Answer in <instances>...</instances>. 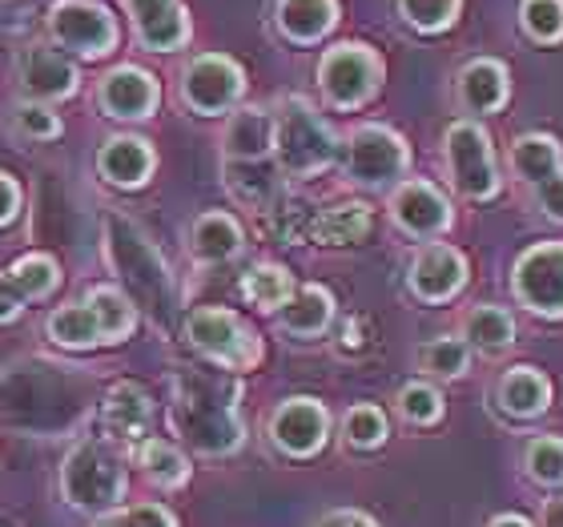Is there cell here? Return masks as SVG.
Instances as JSON below:
<instances>
[{
    "instance_id": "6da1fadb",
    "label": "cell",
    "mask_w": 563,
    "mask_h": 527,
    "mask_svg": "<svg viewBox=\"0 0 563 527\" xmlns=\"http://www.w3.org/2000/svg\"><path fill=\"white\" fill-rule=\"evenodd\" d=\"M242 387L222 366H181L174 378V431L186 439L198 455H234L246 427L238 410Z\"/></svg>"
},
{
    "instance_id": "7a4b0ae2",
    "label": "cell",
    "mask_w": 563,
    "mask_h": 527,
    "mask_svg": "<svg viewBox=\"0 0 563 527\" xmlns=\"http://www.w3.org/2000/svg\"><path fill=\"white\" fill-rule=\"evenodd\" d=\"M106 254H109V266L118 270L125 294H130V303L145 306L157 327H169L177 306L174 282H169V270H165L162 254L153 250L150 238L141 234L133 222H125V218H109Z\"/></svg>"
},
{
    "instance_id": "3957f363",
    "label": "cell",
    "mask_w": 563,
    "mask_h": 527,
    "mask_svg": "<svg viewBox=\"0 0 563 527\" xmlns=\"http://www.w3.org/2000/svg\"><path fill=\"white\" fill-rule=\"evenodd\" d=\"M133 327H137V306L118 286H93L81 303L60 306L45 322L48 339L57 342V347H65V351L109 347V342L130 339Z\"/></svg>"
},
{
    "instance_id": "277c9868",
    "label": "cell",
    "mask_w": 563,
    "mask_h": 527,
    "mask_svg": "<svg viewBox=\"0 0 563 527\" xmlns=\"http://www.w3.org/2000/svg\"><path fill=\"white\" fill-rule=\"evenodd\" d=\"M130 492V475H125V459H121L113 439H85L69 451L65 468H60V495L65 504L89 516L113 512Z\"/></svg>"
},
{
    "instance_id": "5b68a950",
    "label": "cell",
    "mask_w": 563,
    "mask_h": 527,
    "mask_svg": "<svg viewBox=\"0 0 563 527\" xmlns=\"http://www.w3.org/2000/svg\"><path fill=\"white\" fill-rule=\"evenodd\" d=\"M339 157V138L302 97L282 101L274 118V162L286 177H314Z\"/></svg>"
},
{
    "instance_id": "8992f818",
    "label": "cell",
    "mask_w": 563,
    "mask_h": 527,
    "mask_svg": "<svg viewBox=\"0 0 563 527\" xmlns=\"http://www.w3.org/2000/svg\"><path fill=\"white\" fill-rule=\"evenodd\" d=\"M186 339L198 354H206L222 371H250L262 363L258 334L222 306H201L186 318Z\"/></svg>"
},
{
    "instance_id": "52a82bcc",
    "label": "cell",
    "mask_w": 563,
    "mask_h": 527,
    "mask_svg": "<svg viewBox=\"0 0 563 527\" xmlns=\"http://www.w3.org/2000/svg\"><path fill=\"white\" fill-rule=\"evenodd\" d=\"M446 169L463 198L487 201L499 194V162H495L492 138L475 121H455L443 138Z\"/></svg>"
},
{
    "instance_id": "ba28073f",
    "label": "cell",
    "mask_w": 563,
    "mask_h": 527,
    "mask_svg": "<svg viewBox=\"0 0 563 527\" xmlns=\"http://www.w3.org/2000/svg\"><path fill=\"white\" fill-rule=\"evenodd\" d=\"M383 61L366 45H339L318 61V85L334 109H358L378 94Z\"/></svg>"
},
{
    "instance_id": "9c48e42d",
    "label": "cell",
    "mask_w": 563,
    "mask_h": 527,
    "mask_svg": "<svg viewBox=\"0 0 563 527\" xmlns=\"http://www.w3.org/2000/svg\"><path fill=\"white\" fill-rule=\"evenodd\" d=\"M407 162H411L407 141L395 130H387V125H363V130H354L346 138V150H342V165H346L351 182L371 189L399 182Z\"/></svg>"
},
{
    "instance_id": "30bf717a",
    "label": "cell",
    "mask_w": 563,
    "mask_h": 527,
    "mask_svg": "<svg viewBox=\"0 0 563 527\" xmlns=\"http://www.w3.org/2000/svg\"><path fill=\"white\" fill-rule=\"evenodd\" d=\"M48 33L60 48L81 57H106L118 45V21L93 0H57L48 9Z\"/></svg>"
},
{
    "instance_id": "8fae6325",
    "label": "cell",
    "mask_w": 563,
    "mask_h": 527,
    "mask_svg": "<svg viewBox=\"0 0 563 527\" xmlns=\"http://www.w3.org/2000/svg\"><path fill=\"white\" fill-rule=\"evenodd\" d=\"M246 94V77L234 61L222 57V53H206V57H194L181 73V101H186L194 113L201 118H218V113H230V109L242 101Z\"/></svg>"
},
{
    "instance_id": "7c38bea8",
    "label": "cell",
    "mask_w": 563,
    "mask_h": 527,
    "mask_svg": "<svg viewBox=\"0 0 563 527\" xmlns=\"http://www.w3.org/2000/svg\"><path fill=\"white\" fill-rule=\"evenodd\" d=\"M516 298L540 318H563V242H540L511 270Z\"/></svg>"
},
{
    "instance_id": "4fadbf2b",
    "label": "cell",
    "mask_w": 563,
    "mask_h": 527,
    "mask_svg": "<svg viewBox=\"0 0 563 527\" xmlns=\"http://www.w3.org/2000/svg\"><path fill=\"white\" fill-rule=\"evenodd\" d=\"M271 439L282 455L310 459L330 439V415L318 398H286L271 415Z\"/></svg>"
},
{
    "instance_id": "5bb4252c",
    "label": "cell",
    "mask_w": 563,
    "mask_h": 527,
    "mask_svg": "<svg viewBox=\"0 0 563 527\" xmlns=\"http://www.w3.org/2000/svg\"><path fill=\"white\" fill-rule=\"evenodd\" d=\"M467 259L455 246H443V242L422 246L411 262V290L422 303H451L467 286Z\"/></svg>"
},
{
    "instance_id": "9a60e30c",
    "label": "cell",
    "mask_w": 563,
    "mask_h": 527,
    "mask_svg": "<svg viewBox=\"0 0 563 527\" xmlns=\"http://www.w3.org/2000/svg\"><path fill=\"white\" fill-rule=\"evenodd\" d=\"M390 218L402 234L411 238H439L451 226V201L431 182H402L390 198Z\"/></svg>"
},
{
    "instance_id": "2e32d148",
    "label": "cell",
    "mask_w": 563,
    "mask_h": 527,
    "mask_svg": "<svg viewBox=\"0 0 563 527\" xmlns=\"http://www.w3.org/2000/svg\"><path fill=\"white\" fill-rule=\"evenodd\" d=\"M16 77H21L24 94L36 97V101H60V97L77 94V65L60 48H24L21 61H16Z\"/></svg>"
},
{
    "instance_id": "e0dca14e",
    "label": "cell",
    "mask_w": 563,
    "mask_h": 527,
    "mask_svg": "<svg viewBox=\"0 0 563 527\" xmlns=\"http://www.w3.org/2000/svg\"><path fill=\"white\" fill-rule=\"evenodd\" d=\"M133 33L150 53H174L189 41V17L181 0H125Z\"/></svg>"
},
{
    "instance_id": "ac0fdd59",
    "label": "cell",
    "mask_w": 563,
    "mask_h": 527,
    "mask_svg": "<svg viewBox=\"0 0 563 527\" xmlns=\"http://www.w3.org/2000/svg\"><path fill=\"white\" fill-rule=\"evenodd\" d=\"M157 97H162L157 81H153L145 69H137V65L113 69L106 81H101V89H97L101 109L118 121H145L153 109H157Z\"/></svg>"
},
{
    "instance_id": "d6986e66",
    "label": "cell",
    "mask_w": 563,
    "mask_h": 527,
    "mask_svg": "<svg viewBox=\"0 0 563 527\" xmlns=\"http://www.w3.org/2000/svg\"><path fill=\"white\" fill-rule=\"evenodd\" d=\"M153 422V403L137 383H118L101 403V435L113 443H137Z\"/></svg>"
},
{
    "instance_id": "ffe728a7",
    "label": "cell",
    "mask_w": 563,
    "mask_h": 527,
    "mask_svg": "<svg viewBox=\"0 0 563 527\" xmlns=\"http://www.w3.org/2000/svg\"><path fill=\"white\" fill-rule=\"evenodd\" d=\"M153 150L150 141L141 138H109L106 145H101V153H97V169L106 174V182H113V186H145L153 174Z\"/></svg>"
},
{
    "instance_id": "44dd1931",
    "label": "cell",
    "mask_w": 563,
    "mask_h": 527,
    "mask_svg": "<svg viewBox=\"0 0 563 527\" xmlns=\"http://www.w3.org/2000/svg\"><path fill=\"white\" fill-rule=\"evenodd\" d=\"M225 162H266L274 153V118L266 109H238L225 125Z\"/></svg>"
},
{
    "instance_id": "7402d4cb",
    "label": "cell",
    "mask_w": 563,
    "mask_h": 527,
    "mask_svg": "<svg viewBox=\"0 0 563 527\" xmlns=\"http://www.w3.org/2000/svg\"><path fill=\"white\" fill-rule=\"evenodd\" d=\"M507 94H511V81L499 61L479 57L459 73V101L467 113H495L507 106Z\"/></svg>"
},
{
    "instance_id": "603a6c76",
    "label": "cell",
    "mask_w": 563,
    "mask_h": 527,
    "mask_svg": "<svg viewBox=\"0 0 563 527\" xmlns=\"http://www.w3.org/2000/svg\"><path fill=\"white\" fill-rule=\"evenodd\" d=\"M548 403H552V383L536 366H511L499 378V407L511 419H540Z\"/></svg>"
},
{
    "instance_id": "cb8c5ba5",
    "label": "cell",
    "mask_w": 563,
    "mask_h": 527,
    "mask_svg": "<svg viewBox=\"0 0 563 527\" xmlns=\"http://www.w3.org/2000/svg\"><path fill=\"white\" fill-rule=\"evenodd\" d=\"M339 4L334 0H278V29L294 45H314L334 29Z\"/></svg>"
},
{
    "instance_id": "d4e9b609",
    "label": "cell",
    "mask_w": 563,
    "mask_h": 527,
    "mask_svg": "<svg viewBox=\"0 0 563 527\" xmlns=\"http://www.w3.org/2000/svg\"><path fill=\"white\" fill-rule=\"evenodd\" d=\"M334 318V298L322 286H302V290L290 294V303L278 310V327L294 339H314L330 327Z\"/></svg>"
},
{
    "instance_id": "484cf974",
    "label": "cell",
    "mask_w": 563,
    "mask_h": 527,
    "mask_svg": "<svg viewBox=\"0 0 563 527\" xmlns=\"http://www.w3.org/2000/svg\"><path fill=\"white\" fill-rule=\"evenodd\" d=\"M189 250L206 266L238 259V250H242V226L230 213H218V210L201 213L198 222H194V230H189Z\"/></svg>"
},
{
    "instance_id": "4316f807",
    "label": "cell",
    "mask_w": 563,
    "mask_h": 527,
    "mask_svg": "<svg viewBox=\"0 0 563 527\" xmlns=\"http://www.w3.org/2000/svg\"><path fill=\"white\" fill-rule=\"evenodd\" d=\"M371 206L366 201H342V206H330V210L314 213V226H310V238L318 246H354L371 234Z\"/></svg>"
},
{
    "instance_id": "83f0119b",
    "label": "cell",
    "mask_w": 563,
    "mask_h": 527,
    "mask_svg": "<svg viewBox=\"0 0 563 527\" xmlns=\"http://www.w3.org/2000/svg\"><path fill=\"white\" fill-rule=\"evenodd\" d=\"M225 186L250 210H271L278 201V169L271 162H225Z\"/></svg>"
},
{
    "instance_id": "f1b7e54d",
    "label": "cell",
    "mask_w": 563,
    "mask_h": 527,
    "mask_svg": "<svg viewBox=\"0 0 563 527\" xmlns=\"http://www.w3.org/2000/svg\"><path fill=\"white\" fill-rule=\"evenodd\" d=\"M511 169H516L523 182H531V186L548 182V177L563 169L560 141H552L548 133H528V138H519L516 145H511Z\"/></svg>"
},
{
    "instance_id": "f546056e",
    "label": "cell",
    "mask_w": 563,
    "mask_h": 527,
    "mask_svg": "<svg viewBox=\"0 0 563 527\" xmlns=\"http://www.w3.org/2000/svg\"><path fill=\"white\" fill-rule=\"evenodd\" d=\"M463 334H467V347L483 354H504L511 342H516V322L504 306H475L463 322Z\"/></svg>"
},
{
    "instance_id": "4dcf8cb0",
    "label": "cell",
    "mask_w": 563,
    "mask_h": 527,
    "mask_svg": "<svg viewBox=\"0 0 563 527\" xmlns=\"http://www.w3.org/2000/svg\"><path fill=\"white\" fill-rule=\"evenodd\" d=\"M4 278H9V286L16 290V298L29 306V303H41V298H48V294L57 290L60 270L48 254H24L16 266L4 270Z\"/></svg>"
},
{
    "instance_id": "1f68e13d",
    "label": "cell",
    "mask_w": 563,
    "mask_h": 527,
    "mask_svg": "<svg viewBox=\"0 0 563 527\" xmlns=\"http://www.w3.org/2000/svg\"><path fill=\"white\" fill-rule=\"evenodd\" d=\"M137 468L145 471V480L157 483V487H181L189 480V459L177 451L174 443L165 439H145L137 451Z\"/></svg>"
},
{
    "instance_id": "d6a6232c",
    "label": "cell",
    "mask_w": 563,
    "mask_h": 527,
    "mask_svg": "<svg viewBox=\"0 0 563 527\" xmlns=\"http://www.w3.org/2000/svg\"><path fill=\"white\" fill-rule=\"evenodd\" d=\"M242 294H246L258 310H274V315H278L282 306L290 303L294 278L282 266H271V262H266V266H254L246 278H242Z\"/></svg>"
},
{
    "instance_id": "836d02e7",
    "label": "cell",
    "mask_w": 563,
    "mask_h": 527,
    "mask_svg": "<svg viewBox=\"0 0 563 527\" xmlns=\"http://www.w3.org/2000/svg\"><path fill=\"white\" fill-rule=\"evenodd\" d=\"M387 435H390L387 415L375 403H358V407H351L342 415V439L354 451H375V447L387 443Z\"/></svg>"
},
{
    "instance_id": "e575fe53",
    "label": "cell",
    "mask_w": 563,
    "mask_h": 527,
    "mask_svg": "<svg viewBox=\"0 0 563 527\" xmlns=\"http://www.w3.org/2000/svg\"><path fill=\"white\" fill-rule=\"evenodd\" d=\"M419 366L434 378H459L467 375L471 366V347L455 334H443V339H431L419 351Z\"/></svg>"
},
{
    "instance_id": "d590c367",
    "label": "cell",
    "mask_w": 563,
    "mask_h": 527,
    "mask_svg": "<svg viewBox=\"0 0 563 527\" xmlns=\"http://www.w3.org/2000/svg\"><path fill=\"white\" fill-rule=\"evenodd\" d=\"M523 468L540 487H563V439L560 435H540L523 451Z\"/></svg>"
},
{
    "instance_id": "8d00e7d4",
    "label": "cell",
    "mask_w": 563,
    "mask_h": 527,
    "mask_svg": "<svg viewBox=\"0 0 563 527\" xmlns=\"http://www.w3.org/2000/svg\"><path fill=\"white\" fill-rule=\"evenodd\" d=\"M519 24L531 41L555 45L563 41V0H523L519 4Z\"/></svg>"
},
{
    "instance_id": "74e56055",
    "label": "cell",
    "mask_w": 563,
    "mask_h": 527,
    "mask_svg": "<svg viewBox=\"0 0 563 527\" xmlns=\"http://www.w3.org/2000/svg\"><path fill=\"white\" fill-rule=\"evenodd\" d=\"M463 0H399L402 21L415 24L419 33H443L446 24L459 17Z\"/></svg>"
},
{
    "instance_id": "f35d334b",
    "label": "cell",
    "mask_w": 563,
    "mask_h": 527,
    "mask_svg": "<svg viewBox=\"0 0 563 527\" xmlns=\"http://www.w3.org/2000/svg\"><path fill=\"white\" fill-rule=\"evenodd\" d=\"M399 410L402 419L415 422V427H431V422L443 419V395L431 383H407L399 391Z\"/></svg>"
},
{
    "instance_id": "ab89813d",
    "label": "cell",
    "mask_w": 563,
    "mask_h": 527,
    "mask_svg": "<svg viewBox=\"0 0 563 527\" xmlns=\"http://www.w3.org/2000/svg\"><path fill=\"white\" fill-rule=\"evenodd\" d=\"M12 125H16V133L33 141H48L60 133V121L45 106H33V101H21V106L12 109Z\"/></svg>"
},
{
    "instance_id": "60d3db41",
    "label": "cell",
    "mask_w": 563,
    "mask_h": 527,
    "mask_svg": "<svg viewBox=\"0 0 563 527\" xmlns=\"http://www.w3.org/2000/svg\"><path fill=\"white\" fill-rule=\"evenodd\" d=\"M93 527H177V519L165 512L162 504H137L125 507V512H113V516L97 519Z\"/></svg>"
},
{
    "instance_id": "b9f144b4",
    "label": "cell",
    "mask_w": 563,
    "mask_h": 527,
    "mask_svg": "<svg viewBox=\"0 0 563 527\" xmlns=\"http://www.w3.org/2000/svg\"><path fill=\"white\" fill-rule=\"evenodd\" d=\"M536 206L543 210L548 222H563V169L536 186Z\"/></svg>"
},
{
    "instance_id": "7bdbcfd3",
    "label": "cell",
    "mask_w": 563,
    "mask_h": 527,
    "mask_svg": "<svg viewBox=\"0 0 563 527\" xmlns=\"http://www.w3.org/2000/svg\"><path fill=\"white\" fill-rule=\"evenodd\" d=\"M21 210V186L9 174H0V226H9Z\"/></svg>"
},
{
    "instance_id": "ee69618b",
    "label": "cell",
    "mask_w": 563,
    "mask_h": 527,
    "mask_svg": "<svg viewBox=\"0 0 563 527\" xmlns=\"http://www.w3.org/2000/svg\"><path fill=\"white\" fill-rule=\"evenodd\" d=\"M314 527H378L371 516H363V512H351V507H342V512H327V516L318 519Z\"/></svg>"
},
{
    "instance_id": "f6af8a7d",
    "label": "cell",
    "mask_w": 563,
    "mask_h": 527,
    "mask_svg": "<svg viewBox=\"0 0 563 527\" xmlns=\"http://www.w3.org/2000/svg\"><path fill=\"white\" fill-rule=\"evenodd\" d=\"M487 527H536L531 519H523V516H495Z\"/></svg>"
},
{
    "instance_id": "bcb514c9",
    "label": "cell",
    "mask_w": 563,
    "mask_h": 527,
    "mask_svg": "<svg viewBox=\"0 0 563 527\" xmlns=\"http://www.w3.org/2000/svg\"><path fill=\"white\" fill-rule=\"evenodd\" d=\"M342 347H346V351H358V347H363V339H358V322H351V327H346V339H342Z\"/></svg>"
},
{
    "instance_id": "7dc6e473",
    "label": "cell",
    "mask_w": 563,
    "mask_h": 527,
    "mask_svg": "<svg viewBox=\"0 0 563 527\" xmlns=\"http://www.w3.org/2000/svg\"><path fill=\"white\" fill-rule=\"evenodd\" d=\"M552 527H563V507H552Z\"/></svg>"
}]
</instances>
